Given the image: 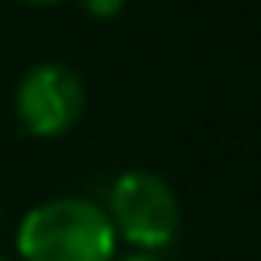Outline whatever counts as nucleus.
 Wrapping results in <instances>:
<instances>
[{
    "label": "nucleus",
    "instance_id": "obj_1",
    "mask_svg": "<svg viewBox=\"0 0 261 261\" xmlns=\"http://www.w3.org/2000/svg\"><path fill=\"white\" fill-rule=\"evenodd\" d=\"M22 261H115L118 236L108 211L86 197H50L15 229Z\"/></svg>",
    "mask_w": 261,
    "mask_h": 261
},
{
    "label": "nucleus",
    "instance_id": "obj_2",
    "mask_svg": "<svg viewBox=\"0 0 261 261\" xmlns=\"http://www.w3.org/2000/svg\"><path fill=\"white\" fill-rule=\"evenodd\" d=\"M104 211L115 225V236L143 254L165 250L179 236V222H182L175 190L147 168L122 172L108 190Z\"/></svg>",
    "mask_w": 261,
    "mask_h": 261
},
{
    "label": "nucleus",
    "instance_id": "obj_3",
    "mask_svg": "<svg viewBox=\"0 0 261 261\" xmlns=\"http://www.w3.org/2000/svg\"><path fill=\"white\" fill-rule=\"evenodd\" d=\"M86 111V83L75 68L61 61L33 65L15 90V118L29 136L54 140L65 136Z\"/></svg>",
    "mask_w": 261,
    "mask_h": 261
},
{
    "label": "nucleus",
    "instance_id": "obj_4",
    "mask_svg": "<svg viewBox=\"0 0 261 261\" xmlns=\"http://www.w3.org/2000/svg\"><path fill=\"white\" fill-rule=\"evenodd\" d=\"M83 8H86L93 18H115V15L125 8V0H83Z\"/></svg>",
    "mask_w": 261,
    "mask_h": 261
},
{
    "label": "nucleus",
    "instance_id": "obj_5",
    "mask_svg": "<svg viewBox=\"0 0 261 261\" xmlns=\"http://www.w3.org/2000/svg\"><path fill=\"white\" fill-rule=\"evenodd\" d=\"M115 261H161L158 254H143V250H133V254H122V257H115Z\"/></svg>",
    "mask_w": 261,
    "mask_h": 261
},
{
    "label": "nucleus",
    "instance_id": "obj_6",
    "mask_svg": "<svg viewBox=\"0 0 261 261\" xmlns=\"http://www.w3.org/2000/svg\"><path fill=\"white\" fill-rule=\"evenodd\" d=\"M22 4H33V8H54V4H65V0H22Z\"/></svg>",
    "mask_w": 261,
    "mask_h": 261
},
{
    "label": "nucleus",
    "instance_id": "obj_7",
    "mask_svg": "<svg viewBox=\"0 0 261 261\" xmlns=\"http://www.w3.org/2000/svg\"><path fill=\"white\" fill-rule=\"evenodd\" d=\"M0 261H8V257H0Z\"/></svg>",
    "mask_w": 261,
    "mask_h": 261
}]
</instances>
